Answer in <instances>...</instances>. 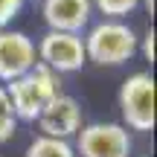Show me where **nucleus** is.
<instances>
[{
	"label": "nucleus",
	"mask_w": 157,
	"mask_h": 157,
	"mask_svg": "<svg viewBox=\"0 0 157 157\" xmlns=\"http://www.w3.org/2000/svg\"><path fill=\"white\" fill-rule=\"evenodd\" d=\"M26 0H0V29H9V23L21 15Z\"/></svg>",
	"instance_id": "f8f14e48"
},
{
	"label": "nucleus",
	"mask_w": 157,
	"mask_h": 157,
	"mask_svg": "<svg viewBox=\"0 0 157 157\" xmlns=\"http://www.w3.org/2000/svg\"><path fill=\"white\" fill-rule=\"evenodd\" d=\"M119 117L128 131H154L157 111H154V76L148 70L131 73L119 87Z\"/></svg>",
	"instance_id": "7ed1b4c3"
},
{
	"label": "nucleus",
	"mask_w": 157,
	"mask_h": 157,
	"mask_svg": "<svg viewBox=\"0 0 157 157\" xmlns=\"http://www.w3.org/2000/svg\"><path fill=\"white\" fill-rule=\"evenodd\" d=\"M41 15H44L47 29H52V32L82 35L93 21V6H90V0H44Z\"/></svg>",
	"instance_id": "6e6552de"
},
{
	"label": "nucleus",
	"mask_w": 157,
	"mask_h": 157,
	"mask_svg": "<svg viewBox=\"0 0 157 157\" xmlns=\"http://www.w3.org/2000/svg\"><path fill=\"white\" fill-rule=\"evenodd\" d=\"M137 52H143V58H146L148 64H154V29L151 26L140 35V41H137Z\"/></svg>",
	"instance_id": "ddd939ff"
},
{
	"label": "nucleus",
	"mask_w": 157,
	"mask_h": 157,
	"mask_svg": "<svg viewBox=\"0 0 157 157\" xmlns=\"http://www.w3.org/2000/svg\"><path fill=\"white\" fill-rule=\"evenodd\" d=\"M90 6L96 12H102L108 21H122L131 12L140 9V0H90Z\"/></svg>",
	"instance_id": "9d476101"
},
{
	"label": "nucleus",
	"mask_w": 157,
	"mask_h": 157,
	"mask_svg": "<svg viewBox=\"0 0 157 157\" xmlns=\"http://www.w3.org/2000/svg\"><path fill=\"white\" fill-rule=\"evenodd\" d=\"M35 64H38L35 41L21 29H0V82H15Z\"/></svg>",
	"instance_id": "423d86ee"
},
{
	"label": "nucleus",
	"mask_w": 157,
	"mask_h": 157,
	"mask_svg": "<svg viewBox=\"0 0 157 157\" xmlns=\"http://www.w3.org/2000/svg\"><path fill=\"white\" fill-rule=\"evenodd\" d=\"M140 6H146L148 15H154V0H140Z\"/></svg>",
	"instance_id": "4468645a"
},
{
	"label": "nucleus",
	"mask_w": 157,
	"mask_h": 157,
	"mask_svg": "<svg viewBox=\"0 0 157 157\" xmlns=\"http://www.w3.org/2000/svg\"><path fill=\"white\" fill-rule=\"evenodd\" d=\"M23 157H76V151H73V143L67 140H52V137L38 134L26 146Z\"/></svg>",
	"instance_id": "1a4fd4ad"
},
{
	"label": "nucleus",
	"mask_w": 157,
	"mask_h": 157,
	"mask_svg": "<svg viewBox=\"0 0 157 157\" xmlns=\"http://www.w3.org/2000/svg\"><path fill=\"white\" fill-rule=\"evenodd\" d=\"M44 137H52V140H73L78 134V128L84 125L82 119V105H78L76 96L70 93H58L50 105L41 111V117L35 119Z\"/></svg>",
	"instance_id": "0eeeda50"
},
{
	"label": "nucleus",
	"mask_w": 157,
	"mask_h": 157,
	"mask_svg": "<svg viewBox=\"0 0 157 157\" xmlns=\"http://www.w3.org/2000/svg\"><path fill=\"white\" fill-rule=\"evenodd\" d=\"M9 93L12 111H15L17 122H35L41 117L47 105L61 93V76H56L52 70H47L44 64H35L32 70H26L23 76H17L15 82L3 84Z\"/></svg>",
	"instance_id": "f03ea898"
},
{
	"label": "nucleus",
	"mask_w": 157,
	"mask_h": 157,
	"mask_svg": "<svg viewBox=\"0 0 157 157\" xmlns=\"http://www.w3.org/2000/svg\"><path fill=\"white\" fill-rule=\"evenodd\" d=\"M35 50H38V64H44L56 76L78 73L87 64L84 41L76 32H52V29H47L41 35V41L35 44Z\"/></svg>",
	"instance_id": "39448f33"
},
{
	"label": "nucleus",
	"mask_w": 157,
	"mask_h": 157,
	"mask_svg": "<svg viewBox=\"0 0 157 157\" xmlns=\"http://www.w3.org/2000/svg\"><path fill=\"white\" fill-rule=\"evenodd\" d=\"M84 56L87 61L99 67H122L137 56V29L128 21H108L102 17L99 23H90L87 32L82 35Z\"/></svg>",
	"instance_id": "f257e3e1"
},
{
	"label": "nucleus",
	"mask_w": 157,
	"mask_h": 157,
	"mask_svg": "<svg viewBox=\"0 0 157 157\" xmlns=\"http://www.w3.org/2000/svg\"><path fill=\"white\" fill-rule=\"evenodd\" d=\"M15 131H17V117H15V111H12V102H9L6 87L0 84V146L9 143L12 137H15Z\"/></svg>",
	"instance_id": "9b49d317"
},
{
	"label": "nucleus",
	"mask_w": 157,
	"mask_h": 157,
	"mask_svg": "<svg viewBox=\"0 0 157 157\" xmlns=\"http://www.w3.org/2000/svg\"><path fill=\"white\" fill-rule=\"evenodd\" d=\"M76 157H134L131 131L119 122H87L73 143Z\"/></svg>",
	"instance_id": "20e7f679"
}]
</instances>
